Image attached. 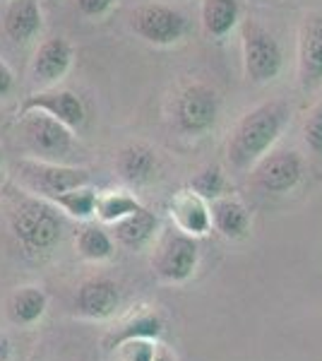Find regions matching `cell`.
Here are the masks:
<instances>
[{
  "instance_id": "cell-10",
  "label": "cell",
  "mask_w": 322,
  "mask_h": 361,
  "mask_svg": "<svg viewBox=\"0 0 322 361\" xmlns=\"http://www.w3.org/2000/svg\"><path fill=\"white\" fill-rule=\"evenodd\" d=\"M296 78L303 92L322 87V13H306L298 25Z\"/></svg>"
},
{
  "instance_id": "cell-8",
  "label": "cell",
  "mask_w": 322,
  "mask_h": 361,
  "mask_svg": "<svg viewBox=\"0 0 322 361\" xmlns=\"http://www.w3.org/2000/svg\"><path fill=\"white\" fill-rule=\"evenodd\" d=\"M17 126L20 133L25 137L27 149L32 152L37 159L46 161H61L66 157H70L75 147V135L73 128H68L61 121L51 118L46 114L39 111H27V114H17Z\"/></svg>"
},
{
  "instance_id": "cell-15",
  "label": "cell",
  "mask_w": 322,
  "mask_h": 361,
  "mask_svg": "<svg viewBox=\"0 0 322 361\" xmlns=\"http://www.w3.org/2000/svg\"><path fill=\"white\" fill-rule=\"evenodd\" d=\"M116 173L128 185H149L159 176V154L147 142H130L116 154Z\"/></svg>"
},
{
  "instance_id": "cell-30",
  "label": "cell",
  "mask_w": 322,
  "mask_h": 361,
  "mask_svg": "<svg viewBox=\"0 0 322 361\" xmlns=\"http://www.w3.org/2000/svg\"><path fill=\"white\" fill-rule=\"evenodd\" d=\"M151 361H178V359H175L166 347L159 345V347H156V354H154V359H151Z\"/></svg>"
},
{
  "instance_id": "cell-20",
  "label": "cell",
  "mask_w": 322,
  "mask_h": 361,
  "mask_svg": "<svg viewBox=\"0 0 322 361\" xmlns=\"http://www.w3.org/2000/svg\"><path fill=\"white\" fill-rule=\"evenodd\" d=\"M161 335H163V320L154 311L140 308V311L130 313V316L123 320L118 328L106 337L104 345H106V349H116L128 340H140V337H144V340H159Z\"/></svg>"
},
{
  "instance_id": "cell-17",
  "label": "cell",
  "mask_w": 322,
  "mask_h": 361,
  "mask_svg": "<svg viewBox=\"0 0 322 361\" xmlns=\"http://www.w3.org/2000/svg\"><path fill=\"white\" fill-rule=\"evenodd\" d=\"M44 29V13L39 0H8L3 15V32L10 42L29 44Z\"/></svg>"
},
{
  "instance_id": "cell-16",
  "label": "cell",
  "mask_w": 322,
  "mask_h": 361,
  "mask_svg": "<svg viewBox=\"0 0 322 361\" xmlns=\"http://www.w3.org/2000/svg\"><path fill=\"white\" fill-rule=\"evenodd\" d=\"M111 226H113L111 229L113 241L125 250H144L156 241V236L161 231L159 217L154 212H149L147 207H140L137 212L128 214V217L118 219Z\"/></svg>"
},
{
  "instance_id": "cell-23",
  "label": "cell",
  "mask_w": 322,
  "mask_h": 361,
  "mask_svg": "<svg viewBox=\"0 0 322 361\" xmlns=\"http://www.w3.org/2000/svg\"><path fill=\"white\" fill-rule=\"evenodd\" d=\"M75 246H78L80 258L89 260V263H104L116 253L113 236L101 224H87L85 229H80L75 236Z\"/></svg>"
},
{
  "instance_id": "cell-7",
  "label": "cell",
  "mask_w": 322,
  "mask_h": 361,
  "mask_svg": "<svg viewBox=\"0 0 322 361\" xmlns=\"http://www.w3.org/2000/svg\"><path fill=\"white\" fill-rule=\"evenodd\" d=\"M132 34L142 39L149 46H159V49H168V46L180 44L190 32V20L183 10L173 8V5L163 3H144L130 13Z\"/></svg>"
},
{
  "instance_id": "cell-2",
  "label": "cell",
  "mask_w": 322,
  "mask_h": 361,
  "mask_svg": "<svg viewBox=\"0 0 322 361\" xmlns=\"http://www.w3.org/2000/svg\"><path fill=\"white\" fill-rule=\"evenodd\" d=\"M10 229L27 255H46L61 243L66 222L54 202L27 195L10 207Z\"/></svg>"
},
{
  "instance_id": "cell-9",
  "label": "cell",
  "mask_w": 322,
  "mask_h": 361,
  "mask_svg": "<svg viewBox=\"0 0 322 361\" xmlns=\"http://www.w3.org/2000/svg\"><path fill=\"white\" fill-rule=\"evenodd\" d=\"M306 173V161L296 149L282 147L269 149L257 164L250 169L253 185L265 195H286L298 188Z\"/></svg>"
},
{
  "instance_id": "cell-29",
  "label": "cell",
  "mask_w": 322,
  "mask_h": 361,
  "mask_svg": "<svg viewBox=\"0 0 322 361\" xmlns=\"http://www.w3.org/2000/svg\"><path fill=\"white\" fill-rule=\"evenodd\" d=\"M15 90V73L8 63L0 58V97H8Z\"/></svg>"
},
{
  "instance_id": "cell-3",
  "label": "cell",
  "mask_w": 322,
  "mask_h": 361,
  "mask_svg": "<svg viewBox=\"0 0 322 361\" xmlns=\"http://www.w3.org/2000/svg\"><path fill=\"white\" fill-rule=\"evenodd\" d=\"M13 173L20 188H25L29 195L44 197V200H51V197L66 193V190L92 183V173L87 169L37 159V157L17 159Z\"/></svg>"
},
{
  "instance_id": "cell-21",
  "label": "cell",
  "mask_w": 322,
  "mask_h": 361,
  "mask_svg": "<svg viewBox=\"0 0 322 361\" xmlns=\"http://www.w3.org/2000/svg\"><path fill=\"white\" fill-rule=\"evenodd\" d=\"M49 299L41 287H20L10 296L8 313L15 325H34L44 318Z\"/></svg>"
},
{
  "instance_id": "cell-4",
  "label": "cell",
  "mask_w": 322,
  "mask_h": 361,
  "mask_svg": "<svg viewBox=\"0 0 322 361\" xmlns=\"http://www.w3.org/2000/svg\"><path fill=\"white\" fill-rule=\"evenodd\" d=\"M219 94L207 82H188L183 85L171 99V123L180 135L185 137H202L214 130L219 121Z\"/></svg>"
},
{
  "instance_id": "cell-24",
  "label": "cell",
  "mask_w": 322,
  "mask_h": 361,
  "mask_svg": "<svg viewBox=\"0 0 322 361\" xmlns=\"http://www.w3.org/2000/svg\"><path fill=\"white\" fill-rule=\"evenodd\" d=\"M97 195H99V190L92 188V183H87V185H80V188L66 190V193L51 197L49 202H54V205L61 209V212H66L68 217L87 222V219H92L97 214Z\"/></svg>"
},
{
  "instance_id": "cell-19",
  "label": "cell",
  "mask_w": 322,
  "mask_h": 361,
  "mask_svg": "<svg viewBox=\"0 0 322 361\" xmlns=\"http://www.w3.org/2000/svg\"><path fill=\"white\" fill-rule=\"evenodd\" d=\"M241 22V0H202L200 25L209 39H226Z\"/></svg>"
},
{
  "instance_id": "cell-18",
  "label": "cell",
  "mask_w": 322,
  "mask_h": 361,
  "mask_svg": "<svg viewBox=\"0 0 322 361\" xmlns=\"http://www.w3.org/2000/svg\"><path fill=\"white\" fill-rule=\"evenodd\" d=\"M209 214H212V226L224 238L241 241V238L250 234V222H253V217H250L248 207H245L238 197H233V195L216 197V200L209 202Z\"/></svg>"
},
{
  "instance_id": "cell-13",
  "label": "cell",
  "mask_w": 322,
  "mask_h": 361,
  "mask_svg": "<svg viewBox=\"0 0 322 361\" xmlns=\"http://www.w3.org/2000/svg\"><path fill=\"white\" fill-rule=\"evenodd\" d=\"M75 313L87 320H106L120 306V289L106 277H92L75 294Z\"/></svg>"
},
{
  "instance_id": "cell-26",
  "label": "cell",
  "mask_w": 322,
  "mask_h": 361,
  "mask_svg": "<svg viewBox=\"0 0 322 361\" xmlns=\"http://www.w3.org/2000/svg\"><path fill=\"white\" fill-rule=\"evenodd\" d=\"M303 140H306V147L310 152L322 157V102H318L308 111L306 123H303Z\"/></svg>"
},
{
  "instance_id": "cell-11",
  "label": "cell",
  "mask_w": 322,
  "mask_h": 361,
  "mask_svg": "<svg viewBox=\"0 0 322 361\" xmlns=\"http://www.w3.org/2000/svg\"><path fill=\"white\" fill-rule=\"evenodd\" d=\"M75 61V49L66 37H49L39 44L34 51V58L29 63V78L41 90L56 87L70 73Z\"/></svg>"
},
{
  "instance_id": "cell-1",
  "label": "cell",
  "mask_w": 322,
  "mask_h": 361,
  "mask_svg": "<svg viewBox=\"0 0 322 361\" xmlns=\"http://www.w3.org/2000/svg\"><path fill=\"white\" fill-rule=\"evenodd\" d=\"M291 118L289 104L282 99H269L248 109L226 140V159L236 171H250L269 149H274Z\"/></svg>"
},
{
  "instance_id": "cell-22",
  "label": "cell",
  "mask_w": 322,
  "mask_h": 361,
  "mask_svg": "<svg viewBox=\"0 0 322 361\" xmlns=\"http://www.w3.org/2000/svg\"><path fill=\"white\" fill-rule=\"evenodd\" d=\"M140 207H144V205L130 193V190H125V188L99 190L94 217L101 224H116L118 219L128 217V214H132V212H137Z\"/></svg>"
},
{
  "instance_id": "cell-5",
  "label": "cell",
  "mask_w": 322,
  "mask_h": 361,
  "mask_svg": "<svg viewBox=\"0 0 322 361\" xmlns=\"http://www.w3.org/2000/svg\"><path fill=\"white\" fill-rule=\"evenodd\" d=\"M243 75L250 85H269L284 70V51L279 39L257 20L241 25Z\"/></svg>"
},
{
  "instance_id": "cell-27",
  "label": "cell",
  "mask_w": 322,
  "mask_h": 361,
  "mask_svg": "<svg viewBox=\"0 0 322 361\" xmlns=\"http://www.w3.org/2000/svg\"><path fill=\"white\" fill-rule=\"evenodd\" d=\"M156 340H144V337H140V340H128L123 342V345L116 347V352H118V361H151L156 354Z\"/></svg>"
},
{
  "instance_id": "cell-31",
  "label": "cell",
  "mask_w": 322,
  "mask_h": 361,
  "mask_svg": "<svg viewBox=\"0 0 322 361\" xmlns=\"http://www.w3.org/2000/svg\"><path fill=\"white\" fill-rule=\"evenodd\" d=\"M3 159H5V157H3V149H0V166H3Z\"/></svg>"
},
{
  "instance_id": "cell-14",
  "label": "cell",
  "mask_w": 322,
  "mask_h": 361,
  "mask_svg": "<svg viewBox=\"0 0 322 361\" xmlns=\"http://www.w3.org/2000/svg\"><path fill=\"white\" fill-rule=\"evenodd\" d=\"M168 214L175 229L192 238H200L212 231V214H209V202L190 188L178 190L171 202H168Z\"/></svg>"
},
{
  "instance_id": "cell-6",
  "label": "cell",
  "mask_w": 322,
  "mask_h": 361,
  "mask_svg": "<svg viewBox=\"0 0 322 361\" xmlns=\"http://www.w3.org/2000/svg\"><path fill=\"white\" fill-rule=\"evenodd\" d=\"M200 263L197 241L180 229L159 231L151 250V272L166 284H183L192 277Z\"/></svg>"
},
{
  "instance_id": "cell-12",
  "label": "cell",
  "mask_w": 322,
  "mask_h": 361,
  "mask_svg": "<svg viewBox=\"0 0 322 361\" xmlns=\"http://www.w3.org/2000/svg\"><path fill=\"white\" fill-rule=\"evenodd\" d=\"M39 111L46 114L51 118L61 121L68 128H80L87 118V109L82 104V99L70 90H58V87H49V90H39L34 94H29L25 102L20 104V111Z\"/></svg>"
},
{
  "instance_id": "cell-25",
  "label": "cell",
  "mask_w": 322,
  "mask_h": 361,
  "mask_svg": "<svg viewBox=\"0 0 322 361\" xmlns=\"http://www.w3.org/2000/svg\"><path fill=\"white\" fill-rule=\"evenodd\" d=\"M188 188L195 190V193L200 197H204L207 202H212V200H216V197L228 195V178H226L224 169H221L219 164H207L190 178Z\"/></svg>"
},
{
  "instance_id": "cell-28",
  "label": "cell",
  "mask_w": 322,
  "mask_h": 361,
  "mask_svg": "<svg viewBox=\"0 0 322 361\" xmlns=\"http://www.w3.org/2000/svg\"><path fill=\"white\" fill-rule=\"evenodd\" d=\"M116 0H78V13L87 20H99L113 8Z\"/></svg>"
}]
</instances>
